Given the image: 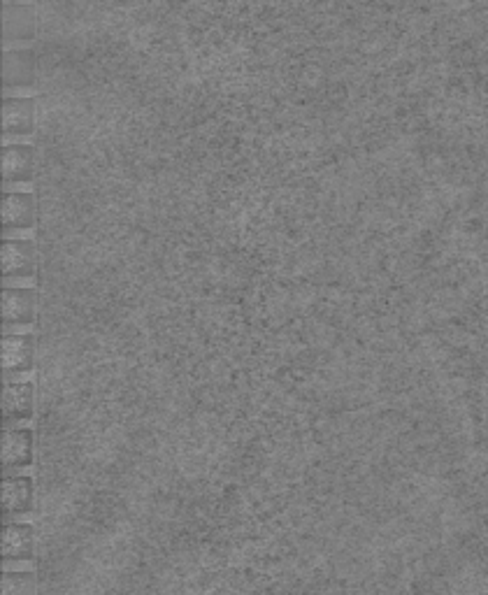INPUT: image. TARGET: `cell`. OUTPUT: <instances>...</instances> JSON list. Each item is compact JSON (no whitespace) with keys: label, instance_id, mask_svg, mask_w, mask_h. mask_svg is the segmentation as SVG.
I'll return each instance as SVG.
<instances>
[{"label":"cell","instance_id":"6da1fadb","mask_svg":"<svg viewBox=\"0 0 488 595\" xmlns=\"http://www.w3.org/2000/svg\"><path fill=\"white\" fill-rule=\"evenodd\" d=\"M40 75V56L33 47L26 49H7L3 59V80L5 89H21V86H33Z\"/></svg>","mask_w":488,"mask_h":595},{"label":"cell","instance_id":"7a4b0ae2","mask_svg":"<svg viewBox=\"0 0 488 595\" xmlns=\"http://www.w3.org/2000/svg\"><path fill=\"white\" fill-rule=\"evenodd\" d=\"M35 407V389L31 382L24 379H7L3 389V421L7 428H14V424L28 421L33 417Z\"/></svg>","mask_w":488,"mask_h":595},{"label":"cell","instance_id":"3957f363","mask_svg":"<svg viewBox=\"0 0 488 595\" xmlns=\"http://www.w3.org/2000/svg\"><path fill=\"white\" fill-rule=\"evenodd\" d=\"M35 363V338L31 333L3 335V372L7 379L31 372Z\"/></svg>","mask_w":488,"mask_h":595},{"label":"cell","instance_id":"277c9868","mask_svg":"<svg viewBox=\"0 0 488 595\" xmlns=\"http://www.w3.org/2000/svg\"><path fill=\"white\" fill-rule=\"evenodd\" d=\"M35 98L7 96L3 100V133L7 138H24L35 131Z\"/></svg>","mask_w":488,"mask_h":595},{"label":"cell","instance_id":"5b68a950","mask_svg":"<svg viewBox=\"0 0 488 595\" xmlns=\"http://www.w3.org/2000/svg\"><path fill=\"white\" fill-rule=\"evenodd\" d=\"M38 312V293L24 286H7L3 291V324L12 326H31Z\"/></svg>","mask_w":488,"mask_h":595},{"label":"cell","instance_id":"8992f818","mask_svg":"<svg viewBox=\"0 0 488 595\" xmlns=\"http://www.w3.org/2000/svg\"><path fill=\"white\" fill-rule=\"evenodd\" d=\"M38 224V203L33 193L7 191L3 196V228L5 231H28Z\"/></svg>","mask_w":488,"mask_h":595},{"label":"cell","instance_id":"52a82bcc","mask_svg":"<svg viewBox=\"0 0 488 595\" xmlns=\"http://www.w3.org/2000/svg\"><path fill=\"white\" fill-rule=\"evenodd\" d=\"M35 433L31 428L14 426L3 433V468L7 472L28 468L33 463Z\"/></svg>","mask_w":488,"mask_h":595},{"label":"cell","instance_id":"ba28073f","mask_svg":"<svg viewBox=\"0 0 488 595\" xmlns=\"http://www.w3.org/2000/svg\"><path fill=\"white\" fill-rule=\"evenodd\" d=\"M3 277L19 279L35 275V242L33 240H3Z\"/></svg>","mask_w":488,"mask_h":595},{"label":"cell","instance_id":"9c48e42d","mask_svg":"<svg viewBox=\"0 0 488 595\" xmlns=\"http://www.w3.org/2000/svg\"><path fill=\"white\" fill-rule=\"evenodd\" d=\"M38 7L7 3L3 5V33L7 42L33 40L38 35Z\"/></svg>","mask_w":488,"mask_h":595},{"label":"cell","instance_id":"30bf717a","mask_svg":"<svg viewBox=\"0 0 488 595\" xmlns=\"http://www.w3.org/2000/svg\"><path fill=\"white\" fill-rule=\"evenodd\" d=\"M35 505V484L31 477L7 475L3 479V512L7 516L28 514Z\"/></svg>","mask_w":488,"mask_h":595},{"label":"cell","instance_id":"8fae6325","mask_svg":"<svg viewBox=\"0 0 488 595\" xmlns=\"http://www.w3.org/2000/svg\"><path fill=\"white\" fill-rule=\"evenodd\" d=\"M33 172H35V149L31 145L3 147V177L7 186L31 182Z\"/></svg>","mask_w":488,"mask_h":595},{"label":"cell","instance_id":"7c38bea8","mask_svg":"<svg viewBox=\"0 0 488 595\" xmlns=\"http://www.w3.org/2000/svg\"><path fill=\"white\" fill-rule=\"evenodd\" d=\"M35 549V530L31 523H7L3 528L5 561H31Z\"/></svg>","mask_w":488,"mask_h":595},{"label":"cell","instance_id":"4fadbf2b","mask_svg":"<svg viewBox=\"0 0 488 595\" xmlns=\"http://www.w3.org/2000/svg\"><path fill=\"white\" fill-rule=\"evenodd\" d=\"M3 595H38L33 572H5Z\"/></svg>","mask_w":488,"mask_h":595}]
</instances>
